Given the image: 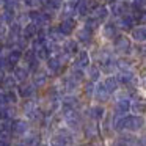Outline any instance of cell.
I'll return each instance as SVG.
<instances>
[{
	"label": "cell",
	"instance_id": "obj_1",
	"mask_svg": "<svg viewBox=\"0 0 146 146\" xmlns=\"http://www.w3.org/2000/svg\"><path fill=\"white\" fill-rule=\"evenodd\" d=\"M113 54L116 58H130L133 57V41L130 39L129 35L119 33L113 41L110 42Z\"/></svg>",
	"mask_w": 146,
	"mask_h": 146
},
{
	"label": "cell",
	"instance_id": "obj_2",
	"mask_svg": "<svg viewBox=\"0 0 146 146\" xmlns=\"http://www.w3.org/2000/svg\"><path fill=\"white\" fill-rule=\"evenodd\" d=\"M145 130H146V116H140V115H133V113H129L124 116V132L140 135Z\"/></svg>",
	"mask_w": 146,
	"mask_h": 146
},
{
	"label": "cell",
	"instance_id": "obj_3",
	"mask_svg": "<svg viewBox=\"0 0 146 146\" xmlns=\"http://www.w3.org/2000/svg\"><path fill=\"white\" fill-rule=\"evenodd\" d=\"M32 129H33L32 123L27 121L24 116H19L16 119H13L11 121V138H13V141L24 138Z\"/></svg>",
	"mask_w": 146,
	"mask_h": 146
},
{
	"label": "cell",
	"instance_id": "obj_4",
	"mask_svg": "<svg viewBox=\"0 0 146 146\" xmlns=\"http://www.w3.org/2000/svg\"><path fill=\"white\" fill-rule=\"evenodd\" d=\"M107 107L105 105H101V104H90L83 108V116L85 119H90V121H94V123H101L102 119L105 118L107 115Z\"/></svg>",
	"mask_w": 146,
	"mask_h": 146
},
{
	"label": "cell",
	"instance_id": "obj_5",
	"mask_svg": "<svg viewBox=\"0 0 146 146\" xmlns=\"http://www.w3.org/2000/svg\"><path fill=\"white\" fill-rule=\"evenodd\" d=\"M119 33H121V30L116 25V21L115 19H110L108 22H105L101 27V30H99V36L102 38V42H105V44H110Z\"/></svg>",
	"mask_w": 146,
	"mask_h": 146
},
{
	"label": "cell",
	"instance_id": "obj_6",
	"mask_svg": "<svg viewBox=\"0 0 146 146\" xmlns=\"http://www.w3.org/2000/svg\"><path fill=\"white\" fill-rule=\"evenodd\" d=\"M57 27L64 38H74L77 29L80 27V21L77 19V17H72V19H61L57 22Z\"/></svg>",
	"mask_w": 146,
	"mask_h": 146
},
{
	"label": "cell",
	"instance_id": "obj_7",
	"mask_svg": "<svg viewBox=\"0 0 146 146\" xmlns=\"http://www.w3.org/2000/svg\"><path fill=\"white\" fill-rule=\"evenodd\" d=\"M74 38H76L77 42L82 46V49H88V50H90V49L94 46L96 33L90 32V30H86L85 27L80 25L79 29H77V32H76V35H74Z\"/></svg>",
	"mask_w": 146,
	"mask_h": 146
},
{
	"label": "cell",
	"instance_id": "obj_8",
	"mask_svg": "<svg viewBox=\"0 0 146 146\" xmlns=\"http://www.w3.org/2000/svg\"><path fill=\"white\" fill-rule=\"evenodd\" d=\"M111 105V113L115 116H126L132 110V99L129 98H113Z\"/></svg>",
	"mask_w": 146,
	"mask_h": 146
},
{
	"label": "cell",
	"instance_id": "obj_9",
	"mask_svg": "<svg viewBox=\"0 0 146 146\" xmlns=\"http://www.w3.org/2000/svg\"><path fill=\"white\" fill-rule=\"evenodd\" d=\"M138 135H133L129 132H121V133H115L113 138H110L107 141V146H135Z\"/></svg>",
	"mask_w": 146,
	"mask_h": 146
},
{
	"label": "cell",
	"instance_id": "obj_10",
	"mask_svg": "<svg viewBox=\"0 0 146 146\" xmlns=\"http://www.w3.org/2000/svg\"><path fill=\"white\" fill-rule=\"evenodd\" d=\"M30 80H32V83L36 86V90H38V91H41V90H46L49 85H50L52 80H54V77H52L50 74H49V71L42 66L38 72L33 74Z\"/></svg>",
	"mask_w": 146,
	"mask_h": 146
},
{
	"label": "cell",
	"instance_id": "obj_11",
	"mask_svg": "<svg viewBox=\"0 0 146 146\" xmlns=\"http://www.w3.org/2000/svg\"><path fill=\"white\" fill-rule=\"evenodd\" d=\"M108 8H110L111 19H119V17L132 13V2L130 0H118L116 3L108 5Z\"/></svg>",
	"mask_w": 146,
	"mask_h": 146
},
{
	"label": "cell",
	"instance_id": "obj_12",
	"mask_svg": "<svg viewBox=\"0 0 146 146\" xmlns=\"http://www.w3.org/2000/svg\"><path fill=\"white\" fill-rule=\"evenodd\" d=\"M17 94H19L21 101H29V99H36L39 94V91L36 90V86L32 83V80L29 82H24V83H19L17 86Z\"/></svg>",
	"mask_w": 146,
	"mask_h": 146
},
{
	"label": "cell",
	"instance_id": "obj_13",
	"mask_svg": "<svg viewBox=\"0 0 146 146\" xmlns=\"http://www.w3.org/2000/svg\"><path fill=\"white\" fill-rule=\"evenodd\" d=\"M113 101V96L107 91L104 82L96 83V91H94V98H93V104H101V105H107L108 102Z\"/></svg>",
	"mask_w": 146,
	"mask_h": 146
},
{
	"label": "cell",
	"instance_id": "obj_14",
	"mask_svg": "<svg viewBox=\"0 0 146 146\" xmlns=\"http://www.w3.org/2000/svg\"><path fill=\"white\" fill-rule=\"evenodd\" d=\"M91 63H93V58H91L90 50H88V49H82V50L79 52V55L72 60L71 68H80V69H85L86 71Z\"/></svg>",
	"mask_w": 146,
	"mask_h": 146
},
{
	"label": "cell",
	"instance_id": "obj_15",
	"mask_svg": "<svg viewBox=\"0 0 146 146\" xmlns=\"http://www.w3.org/2000/svg\"><path fill=\"white\" fill-rule=\"evenodd\" d=\"M115 21H116V25L119 27L121 33H126V35H129V33L138 25V24H137V19L133 17L132 13L126 14V16L119 17V19H115Z\"/></svg>",
	"mask_w": 146,
	"mask_h": 146
},
{
	"label": "cell",
	"instance_id": "obj_16",
	"mask_svg": "<svg viewBox=\"0 0 146 146\" xmlns=\"http://www.w3.org/2000/svg\"><path fill=\"white\" fill-rule=\"evenodd\" d=\"M61 50L66 55H69L71 58H76L77 55H79V52L82 50V46L77 42L76 38H66L64 42L61 44Z\"/></svg>",
	"mask_w": 146,
	"mask_h": 146
},
{
	"label": "cell",
	"instance_id": "obj_17",
	"mask_svg": "<svg viewBox=\"0 0 146 146\" xmlns=\"http://www.w3.org/2000/svg\"><path fill=\"white\" fill-rule=\"evenodd\" d=\"M7 58H8V63H10L11 72H13L14 68L19 66V64L22 63V60H24V50L14 47L13 50H8V52H7Z\"/></svg>",
	"mask_w": 146,
	"mask_h": 146
},
{
	"label": "cell",
	"instance_id": "obj_18",
	"mask_svg": "<svg viewBox=\"0 0 146 146\" xmlns=\"http://www.w3.org/2000/svg\"><path fill=\"white\" fill-rule=\"evenodd\" d=\"M11 74H13V76L16 77V80H17L19 83L29 82V80L32 79V72H30V69H29V68H27L24 63H21L19 66L14 68L13 72H11Z\"/></svg>",
	"mask_w": 146,
	"mask_h": 146
},
{
	"label": "cell",
	"instance_id": "obj_19",
	"mask_svg": "<svg viewBox=\"0 0 146 146\" xmlns=\"http://www.w3.org/2000/svg\"><path fill=\"white\" fill-rule=\"evenodd\" d=\"M102 79H104V74H102L99 64L91 63L90 68L86 69V80H90L93 83H99V82H102Z\"/></svg>",
	"mask_w": 146,
	"mask_h": 146
},
{
	"label": "cell",
	"instance_id": "obj_20",
	"mask_svg": "<svg viewBox=\"0 0 146 146\" xmlns=\"http://www.w3.org/2000/svg\"><path fill=\"white\" fill-rule=\"evenodd\" d=\"M130 113L133 115H140V116H146V99L143 96H137L132 99V110Z\"/></svg>",
	"mask_w": 146,
	"mask_h": 146
},
{
	"label": "cell",
	"instance_id": "obj_21",
	"mask_svg": "<svg viewBox=\"0 0 146 146\" xmlns=\"http://www.w3.org/2000/svg\"><path fill=\"white\" fill-rule=\"evenodd\" d=\"M129 36L135 44H146V27L145 25H137L135 29L129 33Z\"/></svg>",
	"mask_w": 146,
	"mask_h": 146
},
{
	"label": "cell",
	"instance_id": "obj_22",
	"mask_svg": "<svg viewBox=\"0 0 146 146\" xmlns=\"http://www.w3.org/2000/svg\"><path fill=\"white\" fill-rule=\"evenodd\" d=\"M93 16H94L96 19L101 22V25H104L105 22H108V21L111 19V14H110V8H108V5L101 3V7H99L98 10L93 13Z\"/></svg>",
	"mask_w": 146,
	"mask_h": 146
},
{
	"label": "cell",
	"instance_id": "obj_23",
	"mask_svg": "<svg viewBox=\"0 0 146 146\" xmlns=\"http://www.w3.org/2000/svg\"><path fill=\"white\" fill-rule=\"evenodd\" d=\"M102 82H104L107 91L110 93L111 96H115L121 90V85H119V82H118L116 76H107V77H104V79H102Z\"/></svg>",
	"mask_w": 146,
	"mask_h": 146
},
{
	"label": "cell",
	"instance_id": "obj_24",
	"mask_svg": "<svg viewBox=\"0 0 146 146\" xmlns=\"http://www.w3.org/2000/svg\"><path fill=\"white\" fill-rule=\"evenodd\" d=\"M47 38H49V41L55 42V44H63L64 39H66L63 35H61L60 30H58L57 24H52L50 27H47Z\"/></svg>",
	"mask_w": 146,
	"mask_h": 146
},
{
	"label": "cell",
	"instance_id": "obj_25",
	"mask_svg": "<svg viewBox=\"0 0 146 146\" xmlns=\"http://www.w3.org/2000/svg\"><path fill=\"white\" fill-rule=\"evenodd\" d=\"M38 32H39L38 25H35L33 22H30V24H27V25L24 27V30H22V38L25 39V41L32 42L33 39L38 36Z\"/></svg>",
	"mask_w": 146,
	"mask_h": 146
},
{
	"label": "cell",
	"instance_id": "obj_26",
	"mask_svg": "<svg viewBox=\"0 0 146 146\" xmlns=\"http://www.w3.org/2000/svg\"><path fill=\"white\" fill-rule=\"evenodd\" d=\"M94 91H96V83L90 82V80H86V82L82 85V90H80L82 96L86 99V101H93V98H94Z\"/></svg>",
	"mask_w": 146,
	"mask_h": 146
},
{
	"label": "cell",
	"instance_id": "obj_27",
	"mask_svg": "<svg viewBox=\"0 0 146 146\" xmlns=\"http://www.w3.org/2000/svg\"><path fill=\"white\" fill-rule=\"evenodd\" d=\"M0 140H13L11 138V121H0Z\"/></svg>",
	"mask_w": 146,
	"mask_h": 146
},
{
	"label": "cell",
	"instance_id": "obj_28",
	"mask_svg": "<svg viewBox=\"0 0 146 146\" xmlns=\"http://www.w3.org/2000/svg\"><path fill=\"white\" fill-rule=\"evenodd\" d=\"M0 86H2L5 91H13V90H17V86H19V82L16 80V77H14L13 74H8L7 79H5V82L2 83Z\"/></svg>",
	"mask_w": 146,
	"mask_h": 146
},
{
	"label": "cell",
	"instance_id": "obj_29",
	"mask_svg": "<svg viewBox=\"0 0 146 146\" xmlns=\"http://www.w3.org/2000/svg\"><path fill=\"white\" fill-rule=\"evenodd\" d=\"M16 22L21 24L22 27H25L27 24H30V14H29V10H21L19 13L16 14Z\"/></svg>",
	"mask_w": 146,
	"mask_h": 146
},
{
	"label": "cell",
	"instance_id": "obj_30",
	"mask_svg": "<svg viewBox=\"0 0 146 146\" xmlns=\"http://www.w3.org/2000/svg\"><path fill=\"white\" fill-rule=\"evenodd\" d=\"M21 5H22L24 10H36V8H39L38 0H21Z\"/></svg>",
	"mask_w": 146,
	"mask_h": 146
},
{
	"label": "cell",
	"instance_id": "obj_31",
	"mask_svg": "<svg viewBox=\"0 0 146 146\" xmlns=\"http://www.w3.org/2000/svg\"><path fill=\"white\" fill-rule=\"evenodd\" d=\"M138 90L146 94V69L138 74Z\"/></svg>",
	"mask_w": 146,
	"mask_h": 146
},
{
	"label": "cell",
	"instance_id": "obj_32",
	"mask_svg": "<svg viewBox=\"0 0 146 146\" xmlns=\"http://www.w3.org/2000/svg\"><path fill=\"white\" fill-rule=\"evenodd\" d=\"M132 11H146V0H130Z\"/></svg>",
	"mask_w": 146,
	"mask_h": 146
},
{
	"label": "cell",
	"instance_id": "obj_33",
	"mask_svg": "<svg viewBox=\"0 0 146 146\" xmlns=\"http://www.w3.org/2000/svg\"><path fill=\"white\" fill-rule=\"evenodd\" d=\"M8 36V25H0V42H3Z\"/></svg>",
	"mask_w": 146,
	"mask_h": 146
},
{
	"label": "cell",
	"instance_id": "obj_34",
	"mask_svg": "<svg viewBox=\"0 0 146 146\" xmlns=\"http://www.w3.org/2000/svg\"><path fill=\"white\" fill-rule=\"evenodd\" d=\"M8 71H5V69H0V85L5 82V79H7V76H8Z\"/></svg>",
	"mask_w": 146,
	"mask_h": 146
},
{
	"label": "cell",
	"instance_id": "obj_35",
	"mask_svg": "<svg viewBox=\"0 0 146 146\" xmlns=\"http://www.w3.org/2000/svg\"><path fill=\"white\" fill-rule=\"evenodd\" d=\"M49 0H38V3H39V8H42V7H46V3H47Z\"/></svg>",
	"mask_w": 146,
	"mask_h": 146
},
{
	"label": "cell",
	"instance_id": "obj_36",
	"mask_svg": "<svg viewBox=\"0 0 146 146\" xmlns=\"http://www.w3.org/2000/svg\"><path fill=\"white\" fill-rule=\"evenodd\" d=\"M0 25H7V22H5V17H3V14L0 13Z\"/></svg>",
	"mask_w": 146,
	"mask_h": 146
},
{
	"label": "cell",
	"instance_id": "obj_37",
	"mask_svg": "<svg viewBox=\"0 0 146 146\" xmlns=\"http://www.w3.org/2000/svg\"><path fill=\"white\" fill-rule=\"evenodd\" d=\"M2 10H3V0H0V13H2Z\"/></svg>",
	"mask_w": 146,
	"mask_h": 146
},
{
	"label": "cell",
	"instance_id": "obj_38",
	"mask_svg": "<svg viewBox=\"0 0 146 146\" xmlns=\"http://www.w3.org/2000/svg\"><path fill=\"white\" fill-rule=\"evenodd\" d=\"M66 2H72V3H77L79 0H66Z\"/></svg>",
	"mask_w": 146,
	"mask_h": 146
},
{
	"label": "cell",
	"instance_id": "obj_39",
	"mask_svg": "<svg viewBox=\"0 0 146 146\" xmlns=\"http://www.w3.org/2000/svg\"><path fill=\"white\" fill-rule=\"evenodd\" d=\"M57 2H61V3H64V2H66V0H57Z\"/></svg>",
	"mask_w": 146,
	"mask_h": 146
},
{
	"label": "cell",
	"instance_id": "obj_40",
	"mask_svg": "<svg viewBox=\"0 0 146 146\" xmlns=\"http://www.w3.org/2000/svg\"><path fill=\"white\" fill-rule=\"evenodd\" d=\"M99 2H104V0H99Z\"/></svg>",
	"mask_w": 146,
	"mask_h": 146
}]
</instances>
